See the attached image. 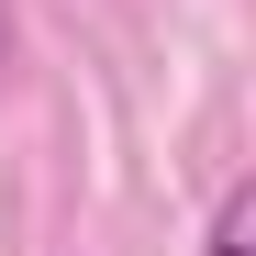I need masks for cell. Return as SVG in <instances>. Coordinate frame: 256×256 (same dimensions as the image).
Returning a JSON list of instances; mask_svg holds the SVG:
<instances>
[{"mask_svg":"<svg viewBox=\"0 0 256 256\" xmlns=\"http://www.w3.org/2000/svg\"><path fill=\"white\" fill-rule=\"evenodd\" d=\"M245 223H256V190L234 178L223 200H212V234H200V256H245Z\"/></svg>","mask_w":256,"mask_h":256,"instance_id":"1","label":"cell"},{"mask_svg":"<svg viewBox=\"0 0 256 256\" xmlns=\"http://www.w3.org/2000/svg\"><path fill=\"white\" fill-rule=\"evenodd\" d=\"M0 78H12V0H0Z\"/></svg>","mask_w":256,"mask_h":256,"instance_id":"2","label":"cell"}]
</instances>
